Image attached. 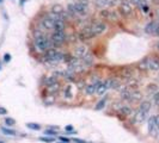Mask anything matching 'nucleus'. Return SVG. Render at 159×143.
Masks as SVG:
<instances>
[{
	"label": "nucleus",
	"mask_w": 159,
	"mask_h": 143,
	"mask_svg": "<svg viewBox=\"0 0 159 143\" xmlns=\"http://www.w3.org/2000/svg\"><path fill=\"white\" fill-rule=\"evenodd\" d=\"M153 100H154V104H156L157 106H159V92H157V93L154 94Z\"/></svg>",
	"instance_id": "obj_34"
},
{
	"label": "nucleus",
	"mask_w": 159,
	"mask_h": 143,
	"mask_svg": "<svg viewBox=\"0 0 159 143\" xmlns=\"http://www.w3.org/2000/svg\"><path fill=\"white\" fill-rule=\"evenodd\" d=\"M146 119V113H144V112H141V111L139 110L137 113H135V116H134V123H142Z\"/></svg>",
	"instance_id": "obj_12"
},
{
	"label": "nucleus",
	"mask_w": 159,
	"mask_h": 143,
	"mask_svg": "<svg viewBox=\"0 0 159 143\" xmlns=\"http://www.w3.org/2000/svg\"><path fill=\"white\" fill-rule=\"evenodd\" d=\"M157 130H158V126L156 125L154 116H153V117H151L148 119V134L152 135V136H156V135H157Z\"/></svg>",
	"instance_id": "obj_10"
},
{
	"label": "nucleus",
	"mask_w": 159,
	"mask_h": 143,
	"mask_svg": "<svg viewBox=\"0 0 159 143\" xmlns=\"http://www.w3.org/2000/svg\"><path fill=\"white\" fill-rule=\"evenodd\" d=\"M60 84L56 81L55 84H53V85H50V86H48V92L50 93V94H54V93H58L59 92V90H60Z\"/></svg>",
	"instance_id": "obj_17"
},
{
	"label": "nucleus",
	"mask_w": 159,
	"mask_h": 143,
	"mask_svg": "<svg viewBox=\"0 0 159 143\" xmlns=\"http://www.w3.org/2000/svg\"><path fill=\"white\" fill-rule=\"evenodd\" d=\"M54 29H55V31H63V30H65V22H63V19H60L58 22H55Z\"/></svg>",
	"instance_id": "obj_20"
},
{
	"label": "nucleus",
	"mask_w": 159,
	"mask_h": 143,
	"mask_svg": "<svg viewBox=\"0 0 159 143\" xmlns=\"http://www.w3.org/2000/svg\"><path fill=\"white\" fill-rule=\"evenodd\" d=\"M154 35L156 36H159V23H158V25L156 28V31H154Z\"/></svg>",
	"instance_id": "obj_40"
},
{
	"label": "nucleus",
	"mask_w": 159,
	"mask_h": 143,
	"mask_svg": "<svg viewBox=\"0 0 159 143\" xmlns=\"http://www.w3.org/2000/svg\"><path fill=\"white\" fill-rule=\"evenodd\" d=\"M154 121H156V125L158 126V129H159V115L154 116Z\"/></svg>",
	"instance_id": "obj_39"
},
{
	"label": "nucleus",
	"mask_w": 159,
	"mask_h": 143,
	"mask_svg": "<svg viewBox=\"0 0 159 143\" xmlns=\"http://www.w3.org/2000/svg\"><path fill=\"white\" fill-rule=\"evenodd\" d=\"M157 47H158V49H159V42H158V44H157Z\"/></svg>",
	"instance_id": "obj_43"
},
{
	"label": "nucleus",
	"mask_w": 159,
	"mask_h": 143,
	"mask_svg": "<svg viewBox=\"0 0 159 143\" xmlns=\"http://www.w3.org/2000/svg\"><path fill=\"white\" fill-rule=\"evenodd\" d=\"M73 6H74L75 14H82L87 10V7H89V1H87V0H79V1L73 4Z\"/></svg>",
	"instance_id": "obj_3"
},
{
	"label": "nucleus",
	"mask_w": 159,
	"mask_h": 143,
	"mask_svg": "<svg viewBox=\"0 0 159 143\" xmlns=\"http://www.w3.org/2000/svg\"><path fill=\"white\" fill-rule=\"evenodd\" d=\"M157 25H158V23H156V22H151V23H148L147 25H146V28H145L146 34H154Z\"/></svg>",
	"instance_id": "obj_15"
},
{
	"label": "nucleus",
	"mask_w": 159,
	"mask_h": 143,
	"mask_svg": "<svg viewBox=\"0 0 159 143\" xmlns=\"http://www.w3.org/2000/svg\"><path fill=\"white\" fill-rule=\"evenodd\" d=\"M26 128L31 130H39L41 129V125L37 123H26Z\"/></svg>",
	"instance_id": "obj_25"
},
{
	"label": "nucleus",
	"mask_w": 159,
	"mask_h": 143,
	"mask_svg": "<svg viewBox=\"0 0 159 143\" xmlns=\"http://www.w3.org/2000/svg\"><path fill=\"white\" fill-rule=\"evenodd\" d=\"M44 57H46L47 61L58 63L59 61H61V59L63 57V55H62V53L55 50V49H49V50H47V53L44 54Z\"/></svg>",
	"instance_id": "obj_2"
},
{
	"label": "nucleus",
	"mask_w": 159,
	"mask_h": 143,
	"mask_svg": "<svg viewBox=\"0 0 159 143\" xmlns=\"http://www.w3.org/2000/svg\"><path fill=\"white\" fill-rule=\"evenodd\" d=\"M93 36H94V35H93V32H92L91 26H87V28L83 29L80 32H79V38H80L82 41H87V39L92 38Z\"/></svg>",
	"instance_id": "obj_6"
},
{
	"label": "nucleus",
	"mask_w": 159,
	"mask_h": 143,
	"mask_svg": "<svg viewBox=\"0 0 159 143\" xmlns=\"http://www.w3.org/2000/svg\"><path fill=\"white\" fill-rule=\"evenodd\" d=\"M91 29H92L93 35H99V34H102V32H104V31H105L107 25H105V23L98 22V23H94L93 25L91 26Z\"/></svg>",
	"instance_id": "obj_7"
},
{
	"label": "nucleus",
	"mask_w": 159,
	"mask_h": 143,
	"mask_svg": "<svg viewBox=\"0 0 159 143\" xmlns=\"http://www.w3.org/2000/svg\"><path fill=\"white\" fill-rule=\"evenodd\" d=\"M0 143H4V142H3V141H0Z\"/></svg>",
	"instance_id": "obj_44"
},
{
	"label": "nucleus",
	"mask_w": 159,
	"mask_h": 143,
	"mask_svg": "<svg viewBox=\"0 0 159 143\" xmlns=\"http://www.w3.org/2000/svg\"><path fill=\"white\" fill-rule=\"evenodd\" d=\"M139 110L141 111V112H144V113H146V115H147V113L149 112V110H151V103H149L148 100L142 101Z\"/></svg>",
	"instance_id": "obj_14"
},
{
	"label": "nucleus",
	"mask_w": 159,
	"mask_h": 143,
	"mask_svg": "<svg viewBox=\"0 0 159 143\" xmlns=\"http://www.w3.org/2000/svg\"><path fill=\"white\" fill-rule=\"evenodd\" d=\"M5 124H6V125H9V126H13V125L16 124V122H14V119H13V118L9 117V118H6V119H5Z\"/></svg>",
	"instance_id": "obj_30"
},
{
	"label": "nucleus",
	"mask_w": 159,
	"mask_h": 143,
	"mask_svg": "<svg viewBox=\"0 0 159 143\" xmlns=\"http://www.w3.org/2000/svg\"><path fill=\"white\" fill-rule=\"evenodd\" d=\"M65 131L66 132H71V134H74V130H73V126L72 125H66L65 126Z\"/></svg>",
	"instance_id": "obj_33"
},
{
	"label": "nucleus",
	"mask_w": 159,
	"mask_h": 143,
	"mask_svg": "<svg viewBox=\"0 0 159 143\" xmlns=\"http://www.w3.org/2000/svg\"><path fill=\"white\" fill-rule=\"evenodd\" d=\"M38 140L42 141V142H46V143H53V142H55L54 137H38Z\"/></svg>",
	"instance_id": "obj_29"
},
{
	"label": "nucleus",
	"mask_w": 159,
	"mask_h": 143,
	"mask_svg": "<svg viewBox=\"0 0 159 143\" xmlns=\"http://www.w3.org/2000/svg\"><path fill=\"white\" fill-rule=\"evenodd\" d=\"M1 132L7 135V136H16L17 135V132H16L14 130H11V129H7V128H1Z\"/></svg>",
	"instance_id": "obj_24"
},
{
	"label": "nucleus",
	"mask_w": 159,
	"mask_h": 143,
	"mask_svg": "<svg viewBox=\"0 0 159 143\" xmlns=\"http://www.w3.org/2000/svg\"><path fill=\"white\" fill-rule=\"evenodd\" d=\"M147 88H148L149 92H156V91H157V86H156V85H149Z\"/></svg>",
	"instance_id": "obj_36"
},
{
	"label": "nucleus",
	"mask_w": 159,
	"mask_h": 143,
	"mask_svg": "<svg viewBox=\"0 0 159 143\" xmlns=\"http://www.w3.org/2000/svg\"><path fill=\"white\" fill-rule=\"evenodd\" d=\"M65 97L68 98V99H69V98H72V93H71V87H69V86L65 90Z\"/></svg>",
	"instance_id": "obj_32"
},
{
	"label": "nucleus",
	"mask_w": 159,
	"mask_h": 143,
	"mask_svg": "<svg viewBox=\"0 0 159 143\" xmlns=\"http://www.w3.org/2000/svg\"><path fill=\"white\" fill-rule=\"evenodd\" d=\"M73 142L74 143H90V142H86V141L80 140V138H73Z\"/></svg>",
	"instance_id": "obj_38"
},
{
	"label": "nucleus",
	"mask_w": 159,
	"mask_h": 143,
	"mask_svg": "<svg viewBox=\"0 0 159 143\" xmlns=\"http://www.w3.org/2000/svg\"><path fill=\"white\" fill-rule=\"evenodd\" d=\"M99 85H101V81L98 80V81L93 82V84H91V85H87L85 88H84V91H85V93H86L87 95H92V94L96 93V91H97V88H98Z\"/></svg>",
	"instance_id": "obj_9"
},
{
	"label": "nucleus",
	"mask_w": 159,
	"mask_h": 143,
	"mask_svg": "<svg viewBox=\"0 0 159 143\" xmlns=\"http://www.w3.org/2000/svg\"><path fill=\"white\" fill-rule=\"evenodd\" d=\"M132 99L133 100H139V99H141V93L139 91H132Z\"/></svg>",
	"instance_id": "obj_27"
},
{
	"label": "nucleus",
	"mask_w": 159,
	"mask_h": 143,
	"mask_svg": "<svg viewBox=\"0 0 159 143\" xmlns=\"http://www.w3.org/2000/svg\"><path fill=\"white\" fill-rule=\"evenodd\" d=\"M94 5L97 7H105L109 5V0H94Z\"/></svg>",
	"instance_id": "obj_23"
},
{
	"label": "nucleus",
	"mask_w": 159,
	"mask_h": 143,
	"mask_svg": "<svg viewBox=\"0 0 159 143\" xmlns=\"http://www.w3.org/2000/svg\"><path fill=\"white\" fill-rule=\"evenodd\" d=\"M133 11V6L129 1L127 0H123V1L120 4V12L123 14V16H129Z\"/></svg>",
	"instance_id": "obj_5"
},
{
	"label": "nucleus",
	"mask_w": 159,
	"mask_h": 143,
	"mask_svg": "<svg viewBox=\"0 0 159 143\" xmlns=\"http://www.w3.org/2000/svg\"><path fill=\"white\" fill-rule=\"evenodd\" d=\"M138 67H139L140 70H147V69H148V60L145 59V60L140 61L139 65H138Z\"/></svg>",
	"instance_id": "obj_22"
},
{
	"label": "nucleus",
	"mask_w": 159,
	"mask_h": 143,
	"mask_svg": "<svg viewBox=\"0 0 159 143\" xmlns=\"http://www.w3.org/2000/svg\"><path fill=\"white\" fill-rule=\"evenodd\" d=\"M42 24H43V26H44V28H46L47 30L54 29V26H55V22H54L53 19H50L49 17H46V18L43 19Z\"/></svg>",
	"instance_id": "obj_13"
},
{
	"label": "nucleus",
	"mask_w": 159,
	"mask_h": 143,
	"mask_svg": "<svg viewBox=\"0 0 159 143\" xmlns=\"http://www.w3.org/2000/svg\"><path fill=\"white\" fill-rule=\"evenodd\" d=\"M105 104H107V97H104V98H102L97 104H96V106H94V110H97V111H101V110H103L104 109V106H105Z\"/></svg>",
	"instance_id": "obj_19"
},
{
	"label": "nucleus",
	"mask_w": 159,
	"mask_h": 143,
	"mask_svg": "<svg viewBox=\"0 0 159 143\" xmlns=\"http://www.w3.org/2000/svg\"><path fill=\"white\" fill-rule=\"evenodd\" d=\"M10 60H11V55L10 54H5L4 55V61L5 62H10Z\"/></svg>",
	"instance_id": "obj_37"
},
{
	"label": "nucleus",
	"mask_w": 159,
	"mask_h": 143,
	"mask_svg": "<svg viewBox=\"0 0 159 143\" xmlns=\"http://www.w3.org/2000/svg\"><path fill=\"white\" fill-rule=\"evenodd\" d=\"M148 69L158 70L159 69V61H157V60H148Z\"/></svg>",
	"instance_id": "obj_18"
},
{
	"label": "nucleus",
	"mask_w": 159,
	"mask_h": 143,
	"mask_svg": "<svg viewBox=\"0 0 159 143\" xmlns=\"http://www.w3.org/2000/svg\"><path fill=\"white\" fill-rule=\"evenodd\" d=\"M120 93H121L122 99H124V100H130L132 99V91L130 90L123 88L122 91H120Z\"/></svg>",
	"instance_id": "obj_16"
},
{
	"label": "nucleus",
	"mask_w": 159,
	"mask_h": 143,
	"mask_svg": "<svg viewBox=\"0 0 159 143\" xmlns=\"http://www.w3.org/2000/svg\"><path fill=\"white\" fill-rule=\"evenodd\" d=\"M87 54H89V53H87V48L85 45H79V47H77L74 49V56L77 59H79V60L84 59Z\"/></svg>",
	"instance_id": "obj_8"
},
{
	"label": "nucleus",
	"mask_w": 159,
	"mask_h": 143,
	"mask_svg": "<svg viewBox=\"0 0 159 143\" xmlns=\"http://www.w3.org/2000/svg\"><path fill=\"white\" fill-rule=\"evenodd\" d=\"M63 11H65V9H63V6L60 5V4H55L52 6L50 9V13H54V14H58V16H61L63 13Z\"/></svg>",
	"instance_id": "obj_11"
},
{
	"label": "nucleus",
	"mask_w": 159,
	"mask_h": 143,
	"mask_svg": "<svg viewBox=\"0 0 159 143\" xmlns=\"http://www.w3.org/2000/svg\"><path fill=\"white\" fill-rule=\"evenodd\" d=\"M35 45L38 50H41V51H47V50H49L50 49V41L47 37L42 36V37H39V38H36L35 39Z\"/></svg>",
	"instance_id": "obj_1"
},
{
	"label": "nucleus",
	"mask_w": 159,
	"mask_h": 143,
	"mask_svg": "<svg viewBox=\"0 0 159 143\" xmlns=\"http://www.w3.org/2000/svg\"><path fill=\"white\" fill-rule=\"evenodd\" d=\"M65 38H66L65 31H55V32L53 34V36H52V41H53L54 44L61 45L63 43V41H65Z\"/></svg>",
	"instance_id": "obj_4"
},
{
	"label": "nucleus",
	"mask_w": 159,
	"mask_h": 143,
	"mask_svg": "<svg viewBox=\"0 0 159 143\" xmlns=\"http://www.w3.org/2000/svg\"><path fill=\"white\" fill-rule=\"evenodd\" d=\"M44 134L46 135H50V136H56V135H58L56 131H53V130H46Z\"/></svg>",
	"instance_id": "obj_35"
},
{
	"label": "nucleus",
	"mask_w": 159,
	"mask_h": 143,
	"mask_svg": "<svg viewBox=\"0 0 159 143\" xmlns=\"http://www.w3.org/2000/svg\"><path fill=\"white\" fill-rule=\"evenodd\" d=\"M132 1H133L134 4H138V5H140V4H141V0H132Z\"/></svg>",
	"instance_id": "obj_42"
},
{
	"label": "nucleus",
	"mask_w": 159,
	"mask_h": 143,
	"mask_svg": "<svg viewBox=\"0 0 159 143\" xmlns=\"http://www.w3.org/2000/svg\"><path fill=\"white\" fill-rule=\"evenodd\" d=\"M61 143H62V142H61Z\"/></svg>",
	"instance_id": "obj_46"
},
{
	"label": "nucleus",
	"mask_w": 159,
	"mask_h": 143,
	"mask_svg": "<svg viewBox=\"0 0 159 143\" xmlns=\"http://www.w3.org/2000/svg\"><path fill=\"white\" fill-rule=\"evenodd\" d=\"M7 111L4 109V107H0V115H6Z\"/></svg>",
	"instance_id": "obj_41"
},
{
	"label": "nucleus",
	"mask_w": 159,
	"mask_h": 143,
	"mask_svg": "<svg viewBox=\"0 0 159 143\" xmlns=\"http://www.w3.org/2000/svg\"><path fill=\"white\" fill-rule=\"evenodd\" d=\"M107 91H108V88H107V86L104 85V82H101V85L98 86V88H97V91H96V94L103 95Z\"/></svg>",
	"instance_id": "obj_21"
},
{
	"label": "nucleus",
	"mask_w": 159,
	"mask_h": 143,
	"mask_svg": "<svg viewBox=\"0 0 159 143\" xmlns=\"http://www.w3.org/2000/svg\"><path fill=\"white\" fill-rule=\"evenodd\" d=\"M59 140H60L62 143H69V142H71V138L67 137V136H59Z\"/></svg>",
	"instance_id": "obj_31"
},
{
	"label": "nucleus",
	"mask_w": 159,
	"mask_h": 143,
	"mask_svg": "<svg viewBox=\"0 0 159 143\" xmlns=\"http://www.w3.org/2000/svg\"><path fill=\"white\" fill-rule=\"evenodd\" d=\"M121 112L123 113V116H128V115H130L132 110L128 106H123V107H121Z\"/></svg>",
	"instance_id": "obj_28"
},
{
	"label": "nucleus",
	"mask_w": 159,
	"mask_h": 143,
	"mask_svg": "<svg viewBox=\"0 0 159 143\" xmlns=\"http://www.w3.org/2000/svg\"><path fill=\"white\" fill-rule=\"evenodd\" d=\"M0 3H3V0H0Z\"/></svg>",
	"instance_id": "obj_45"
},
{
	"label": "nucleus",
	"mask_w": 159,
	"mask_h": 143,
	"mask_svg": "<svg viewBox=\"0 0 159 143\" xmlns=\"http://www.w3.org/2000/svg\"><path fill=\"white\" fill-rule=\"evenodd\" d=\"M118 86H120V81H118L117 79L111 78V86H110V88H113V90H117V88H118Z\"/></svg>",
	"instance_id": "obj_26"
}]
</instances>
